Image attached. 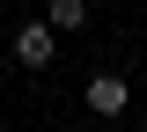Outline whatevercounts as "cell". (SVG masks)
Wrapping results in <instances>:
<instances>
[{
	"label": "cell",
	"instance_id": "1",
	"mask_svg": "<svg viewBox=\"0 0 147 132\" xmlns=\"http://www.w3.org/2000/svg\"><path fill=\"white\" fill-rule=\"evenodd\" d=\"M7 52H15V66H30V74H44V66L59 59V29H52V15L22 22L15 37H7Z\"/></svg>",
	"mask_w": 147,
	"mask_h": 132
},
{
	"label": "cell",
	"instance_id": "2",
	"mask_svg": "<svg viewBox=\"0 0 147 132\" xmlns=\"http://www.w3.org/2000/svg\"><path fill=\"white\" fill-rule=\"evenodd\" d=\"M81 103L110 125V117H125V110H132V81H125V74H96L88 88H81Z\"/></svg>",
	"mask_w": 147,
	"mask_h": 132
},
{
	"label": "cell",
	"instance_id": "3",
	"mask_svg": "<svg viewBox=\"0 0 147 132\" xmlns=\"http://www.w3.org/2000/svg\"><path fill=\"white\" fill-rule=\"evenodd\" d=\"M44 15H52V29L66 37V29H81V22H88V0H52Z\"/></svg>",
	"mask_w": 147,
	"mask_h": 132
},
{
	"label": "cell",
	"instance_id": "4",
	"mask_svg": "<svg viewBox=\"0 0 147 132\" xmlns=\"http://www.w3.org/2000/svg\"><path fill=\"white\" fill-rule=\"evenodd\" d=\"M140 132H147V110H140Z\"/></svg>",
	"mask_w": 147,
	"mask_h": 132
},
{
	"label": "cell",
	"instance_id": "5",
	"mask_svg": "<svg viewBox=\"0 0 147 132\" xmlns=\"http://www.w3.org/2000/svg\"><path fill=\"white\" fill-rule=\"evenodd\" d=\"M103 132H110V125H103Z\"/></svg>",
	"mask_w": 147,
	"mask_h": 132
}]
</instances>
